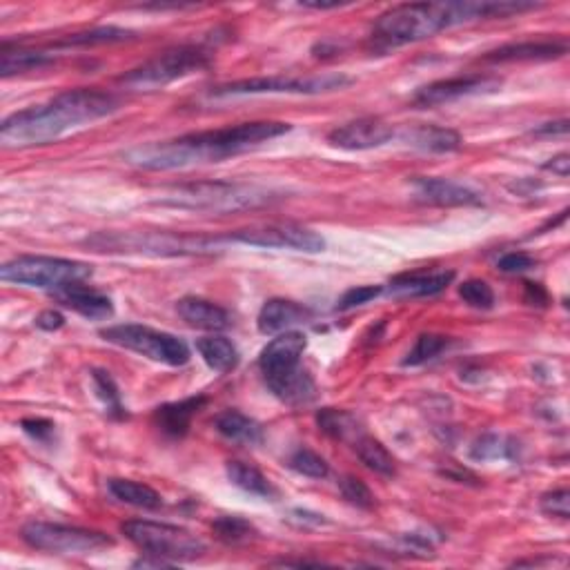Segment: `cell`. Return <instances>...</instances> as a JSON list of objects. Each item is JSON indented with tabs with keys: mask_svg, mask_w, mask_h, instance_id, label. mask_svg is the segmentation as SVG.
<instances>
[{
	"mask_svg": "<svg viewBox=\"0 0 570 570\" xmlns=\"http://www.w3.org/2000/svg\"><path fill=\"white\" fill-rule=\"evenodd\" d=\"M290 123L281 121H254L219 127V130L192 132L170 141H156L147 145H136L123 154L125 163L141 170L167 172L183 170V167L219 163L228 156H237L259 147L272 139L288 134Z\"/></svg>",
	"mask_w": 570,
	"mask_h": 570,
	"instance_id": "obj_1",
	"label": "cell"
},
{
	"mask_svg": "<svg viewBox=\"0 0 570 570\" xmlns=\"http://www.w3.org/2000/svg\"><path fill=\"white\" fill-rule=\"evenodd\" d=\"M533 3H510V0H459V3H406L390 7L379 16L372 29V45L377 49H395L426 41L444 29L468 25L488 18H508L535 9Z\"/></svg>",
	"mask_w": 570,
	"mask_h": 570,
	"instance_id": "obj_2",
	"label": "cell"
},
{
	"mask_svg": "<svg viewBox=\"0 0 570 570\" xmlns=\"http://www.w3.org/2000/svg\"><path fill=\"white\" fill-rule=\"evenodd\" d=\"M121 110V98L103 90H70L58 94L45 105L7 116L0 125V143L12 150L47 145L61 139L67 132L105 119Z\"/></svg>",
	"mask_w": 570,
	"mask_h": 570,
	"instance_id": "obj_3",
	"label": "cell"
},
{
	"mask_svg": "<svg viewBox=\"0 0 570 570\" xmlns=\"http://www.w3.org/2000/svg\"><path fill=\"white\" fill-rule=\"evenodd\" d=\"M277 199L272 190L259 188V185L245 183H223V181H201L176 185L167 192L161 203L181 210L196 212H239L250 208H261Z\"/></svg>",
	"mask_w": 570,
	"mask_h": 570,
	"instance_id": "obj_4",
	"label": "cell"
},
{
	"mask_svg": "<svg viewBox=\"0 0 570 570\" xmlns=\"http://www.w3.org/2000/svg\"><path fill=\"white\" fill-rule=\"evenodd\" d=\"M101 252H141L152 257H181V254H203L228 243V237H188L170 232H112L87 239Z\"/></svg>",
	"mask_w": 570,
	"mask_h": 570,
	"instance_id": "obj_5",
	"label": "cell"
},
{
	"mask_svg": "<svg viewBox=\"0 0 570 570\" xmlns=\"http://www.w3.org/2000/svg\"><path fill=\"white\" fill-rule=\"evenodd\" d=\"M205 67H210V54L203 47L196 45H181L167 52L150 58V61L134 67L132 72H127L119 78V83L125 90L134 92H152L163 90L165 85H170L179 78L190 76L194 72H201Z\"/></svg>",
	"mask_w": 570,
	"mask_h": 570,
	"instance_id": "obj_6",
	"label": "cell"
},
{
	"mask_svg": "<svg viewBox=\"0 0 570 570\" xmlns=\"http://www.w3.org/2000/svg\"><path fill=\"white\" fill-rule=\"evenodd\" d=\"M121 533L134 546H139L147 557H161L172 564L192 562L208 550L203 539L192 535L190 530L172 524L147 522V519H132V522L121 524Z\"/></svg>",
	"mask_w": 570,
	"mask_h": 570,
	"instance_id": "obj_7",
	"label": "cell"
},
{
	"mask_svg": "<svg viewBox=\"0 0 570 570\" xmlns=\"http://www.w3.org/2000/svg\"><path fill=\"white\" fill-rule=\"evenodd\" d=\"M92 274V265L87 263L58 257H32V254L7 261L0 268V279L7 283L54 292L67 288L72 283H83Z\"/></svg>",
	"mask_w": 570,
	"mask_h": 570,
	"instance_id": "obj_8",
	"label": "cell"
},
{
	"mask_svg": "<svg viewBox=\"0 0 570 570\" xmlns=\"http://www.w3.org/2000/svg\"><path fill=\"white\" fill-rule=\"evenodd\" d=\"M101 337L114 346L132 350L152 361L165 363V366L179 368L190 361V348L183 339L161 330L139 326V323H121L101 330Z\"/></svg>",
	"mask_w": 570,
	"mask_h": 570,
	"instance_id": "obj_9",
	"label": "cell"
},
{
	"mask_svg": "<svg viewBox=\"0 0 570 570\" xmlns=\"http://www.w3.org/2000/svg\"><path fill=\"white\" fill-rule=\"evenodd\" d=\"M21 537L29 548L54 555H87L96 553V550L110 548L114 544L112 537H107L101 530L49 522L25 524Z\"/></svg>",
	"mask_w": 570,
	"mask_h": 570,
	"instance_id": "obj_10",
	"label": "cell"
},
{
	"mask_svg": "<svg viewBox=\"0 0 570 570\" xmlns=\"http://www.w3.org/2000/svg\"><path fill=\"white\" fill-rule=\"evenodd\" d=\"M352 81L343 74L323 76H270V78H245L212 90L214 98L225 96H250V94H323L343 90Z\"/></svg>",
	"mask_w": 570,
	"mask_h": 570,
	"instance_id": "obj_11",
	"label": "cell"
},
{
	"mask_svg": "<svg viewBox=\"0 0 570 570\" xmlns=\"http://www.w3.org/2000/svg\"><path fill=\"white\" fill-rule=\"evenodd\" d=\"M228 243L257 245V248H283L317 254L326 250V239L299 223H268L228 234Z\"/></svg>",
	"mask_w": 570,
	"mask_h": 570,
	"instance_id": "obj_12",
	"label": "cell"
},
{
	"mask_svg": "<svg viewBox=\"0 0 570 570\" xmlns=\"http://www.w3.org/2000/svg\"><path fill=\"white\" fill-rule=\"evenodd\" d=\"M501 85H504V81H501L499 76H490V74L444 78V81H435L417 90V94L412 96V105L426 110V107H439L452 101H459V98L495 94Z\"/></svg>",
	"mask_w": 570,
	"mask_h": 570,
	"instance_id": "obj_13",
	"label": "cell"
},
{
	"mask_svg": "<svg viewBox=\"0 0 570 570\" xmlns=\"http://www.w3.org/2000/svg\"><path fill=\"white\" fill-rule=\"evenodd\" d=\"M308 348V339L303 332L288 330L281 332L277 339H272L268 346L263 348L259 357V368L263 372V379L272 388L274 383L297 375L301 370L303 352Z\"/></svg>",
	"mask_w": 570,
	"mask_h": 570,
	"instance_id": "obj_14",
	"label": "cell"
},
{
	"mask_svg": "<svg viewBox=\"0 0 570 570\" xmlns=\"http://www.w3.org/2000/svg\"><path fill=\"white\" fill-rule=\"evenodd\" d=\"M392 136H395V130H392L390 123L375 119V116H366V119H357L334 127L328 134V141L334 147H339V150L361 152L386 145Z\"/></svg>",
	"mask_w": 570,
	"mask_h": 570,
	"instance_id": "obj_15",
	"label": "cell"
},
{
	"mask_svg": "<svg viewBox=\"0 0 570 570\" xmlns=\"http://www.w3.org/2000/svg\"><path fill=\"white\" fill-rule=\"evenodd\" d=\"M415 199L421 203L441 205V208H468L481 205V196L466 185L448 179H415L412 181Z\"/></svg>",
	"mask_w": 570,
	"mask_h": 570,
	"instance_id": "obj_16",
	"label": "cell"
},
{
	"mask_svg": "<svg viewBox=\"0 0 570 570\" xmlns=\"http://www.w3.org/2000/svg\"><path fill=\"white\" fill-rule=\"evenodd\" d=\"M568 52L564 41H524L501 45L484 56L486 63H533L555 61Z\"/></svg>",
	"mask_w": 570,
	"mask_h": 570,
	"instance_id": "obj_17",
	"label": "cell"
},
{
	"mask_svg": "<svg viewBox=\"0 0 570 570\" xmlns=\"http://www.w3.org/2000/svg\"><path fill=\"white\" fill-rule=\"evenodd\" d=\"M455 281L452 270H437V272H412L399 274L390 281L388 292L401 299H417V297H435L444 292L448 285Z\"/></svg>",
	"mask_w": 570,
	"mask_h": 570,
	"instance_id": "obj_18",
	"label": "cell"
},
{
	"mask_svg": "<svg viewBox=\"0 0 570 570\" xmlns=\"http://www.w3.org/2000/svg\"><path fill=\"white\" fill-rule=\"evenodd\" d=\"M312 317V310L290 299H270L263 303L257 326L261 334L288 332L299 323H306Z\"/></svg>",
	"mask_w": 570,
	"mask_h": 570,
	"instance_id": "obj_19",
	"label": "cell"
},
{
	"mask_svg": "<svg viewBox=\"0 0 570 570\" xmlns=\"http://www.w3.org/2000/svg\"><path fill=\"white\" fill-rule=\"evenodd\" d=\"M54 299L61 303V306L83 314L87 319H107L114 314L112 299L101 292L90 290L83 283H72L67 285V288L56 290Z\"/></svg>",
	"mask_w": 570,
	"mask_h": 570,
	"instance_id": "obj_20",
	"label": "cell"
},
{
	"mask_svg": "<svg viewBox=\"0 0 570 570\" xmlns=\"http://www.w3.org/2000/svg\"><path fill=\"white\" fill-rule=\"evenodd\" d=\"M205 404H208V399L205 397H190V399H183V401H174V404H165L161 408H156L154 421L167 437L181 439V437L188 435V430L192 426V419L199 415Z\"/></svg>",
	"mask_w": 570,
	"mask_h": 570,
	"instance_id": "obj_21",
	"label": "cell"
},
{
	"mask_svg": "<svg viewBox=\"0 0 570 570\" xmlns=\"http://www.w3.org/2000/svg\"><path fill=\"white\" fill-rule=\"evenodd\" d=\"M176 312L179 317L190 323L192 328H201V330H212L219 332L230 328V314L228 310H223L221 306H216L212 301H205L199 297H185L179 303H176Z\"/></svg>",
	"mask_w": 570,
	"mask_h": 570,
	"instance_id": "obj_22",
	"label": "cell"
},
{
	"mask_svg": "<svg viewBox=\"0 0 570 570\" xmlns=\"http://www.w3.org/2000/svg\"><path fill=\"white\" fill-rule=\"evenodd\" d=\"M216 430L221 432L225 439L234 441V444L245 446H259L263 441V428L257 419L243 415L239 410H225L214 421Z\"/></svg>",
	"mask_w": 570,
	"mask_h": 570,
	"instance_id": "obj_23",
	"label": "cell"
},
{
	"mask_svg": "<svg viewBox=\"0 0 570 570\" xmlns=\"http://www.w3.org/2000/svg\"><path fill=\"white\" fill-rule=\"evenodd\" d=\"M408 145L417 147L421 152H432V154H448L457 152L461 147V134L450 130V127H439V125H421L410 130L406 134Z\"/></svg>",
	"mask_w": 570,
	"mask_h": 570,
	"instance_id": "obj_24",
	"label": "cell"
},
{
	"mask_svg": "<svg viewBox=\"0 0 570 570\" xmlns=\"http://www.w3.org/2000/svg\"><path fill=\"white\" fill-rule=\"evenodd\" d=\"M352 448H355L361 464L370 468L372 473H377L381 477L397 475V461L379 439L366 435V432H361V435L352 441Z\"/></svg>",
	"mask_w": 570,
	"mask_h": 570,
	"instance_id": "obj_25",
	"label": "cell"
},
{
	"mask_svg": "<svg viewBox=\"0 0 570 570\" xmlns=\"http://www.w3.org/2000/svg\"><path fill=\"white\" fill-rule=\"evenodd\" d=\"M196 352L201 359L208 363V368L214 372H232L239 366V350L234 348V343L225 337H203L196 339Z\"/></svg>",
	"mask_w": 570,
	"mask_h": 570,
	"instance_id": "obj_26",
	"label": "cell"
},
{
	"mask_svg": "<svg viewBox=\"0 0 570 570\" xmlns=\"http://www.w3.org/2000/svg\"><path fill=\"white\" fill-rule=\"evenodd\" d=\"M107 490L114 499H119L121 504L134 506V508H145V510H156L163 499L156 493L152 486L141 484V481L134 479H110L107 481Z\"/></svg>",
	"mask_w": 570,
	"mask_h": 570,
	"instance_id": "obj_27",
	"label": "cell"
},
{
	"mask_svg": "<svg viewBox=\"0 0 570 570\" xmlns=\"http://www.w3.org/2000/svg\"><path fill=\"white\" fill-rule=\"evenodd\" d=\"M225 473L234 486L241 488L243 493L261 497V499H272L277 495V490L270 484V479L265 477L257 466L245 464V461H228L225 466Z\"/></svg>",
	"mask_w": 570,
	"mask_h": 570,
	"instance_id": "obj_28",
	"label": "cell"
},
{
	"mask_svg": "<svg viewBox=\"0 0 570 570\" xmlns=\"http://www.w3.org/2000/svg\"><path fill=\"white\" fill-rule=\"evenodd\" d=\"M54 56H49L45 52H36V49H9L3 45V54H0V74L5 78L14 74H25L32 70H43V67L52 65Z\"/></svg>",
	"mask_w": 570,
	"mask_h": 570,
	"instance_id": "obj_29",
	"label": "cell"
},
{
	"mask_svg": "<svg viewBox=\"0 0 570 570\" xmlns=\"http://www.w3.org/2000/svg\"><path fill=\"white\" fill-rule=\"evenodd\" d=\"M317 426L330 435L332 439L339 441H355L363 428L359 424V419L348 410H337V408H323L317 415Z\"/></svg>",
	"mask_w": 570,
	"mask_h": 570,
	"instance_id": "obj_30",
	"label": "cell"
},
{
	"mask_svg": "<svg viewBox=\"0 0 570 570\" xmlns=\"http://www.w3.org/2000/svg\"><path fill=\"white\" fill-rule=\"evenodd\" d=\"M134 32L121 27H94L87 32H76L61 38L56 47H94V45H112V43H125L132 41Z\"/></svg>",
	"mask_w": 570,
	"mask_h": 570,
	"instance_id": "obj_31",
	"label": "cell"
},
{
	"mask_svg": "<svg viewBox=\"0 0 570 570\" xmlns=\"http://www.w3.org/2000/svg\"><path fill=\"white\" fill-rule=\"evenodd\" d=\"M216 539H221L228 546H243L257 539V528H254L248 519L243 517H221L212 524Z\"/></svg>",
	"mask_w": 570,
	"mask_h": 570,
	"instance_id": "obj_32",
	"label": "cell"
},
{
	"mask_svg": "<svg viewBox=\"0 0 570 570\" xmlns=\"http://www.w3.org/2000/svg\"><path fill=\"white\" fill-rule=\"evenodd\" d=\"M513 452H515L513 439L490 432V435H484L475 441L473 450H470V457L477 461H493V459H510L513 457Z\"/></svg>",
	"mask_w": 570,
	"mask_h": 570,
	"instance_id": "obj_33",
	"label": "cell"
},
{
	"mask_svg": "<svg viewBox=\"0 0 570 570\" xmlns=\"http://www.w3.org/2000/svg\"><path fill=\"white\" fill-rule=\"evenodd\" d=\"M448 346L450 339L444 337V334H421L404 359V366H421V363L439 357Z\"/></svg>",
	"mask_w": 570,
	"mask_h": 570,
	"instance_id": "obj_34",
	"label": "cell"
},
{
	"mask_svg": "<svg viewBox=\"0 0 570 570\" xmlns=\"http://www.w3.org/2000/svg\"><path fill=\"white\" fill-rule=\"evenodd\" d=\"M290 468L297 470L299 475L310 477V479H326L330 475L328 461L323 459L317 452L310 448H297L290 455Z\"/></svg>",
	"mask_w": 570,
	"mask_h": 570,
	"instance_id": "obj_35",
	"label": "cell"
},
{
	"mask_svg": "<svg viewBox=\"0 0 570 570\" xmlns=\"http://www.w3.org/2000/svg\"><path fill=\"white\" fill-rule=\"evenodd\" d=\"M92 381H94V388L98 392V397L103 399L107 412H110V415H114V417L123 419L125 417V408L121 404V392H119V388H116V383L110 377V372L94 370L92 372Z\"/></svg>",
	"mask_w": 570,
	"mask_h": 570,
	"instance_id": "obj_36",
	"label": "cell"
},
{
	"mask_svg": "<svg viewBox=\"0 0 570 570\" xmlns=\"http://www.w3.org/2000/svg\"><path fill=\"white\" fill-rule=\"evenodd\" d=\"M459 297L468 303L470 308L477 310H490L495 306V292L486 281L481 279H468L459 285Z\"/></svg>",
	"mask_w": 570,
	"mask_h": 570,
	"instance_id": "obj_37",
	"label": "cell"
},
{
	"mask_svg": "<svg viewBox=\"0 0 570 570\" xmlns=\"http://www.w3.org/2000/svg\"><path fill=\"white\" fill-rule=\"evenodd\" d=\"M339 490L341 495L346 497L350 504H355L357 508H372L375 506V495L372 490L366 486V481H361L357 477H343L339 481Z\"/></svg>",
	"mask_w": 570,
	"mask_h": 570,
	"instance_id": "obj_38",
	"label": "cell"
},
{
	"mask_svg": "<svg viewBox=\"0 0 570 570\" xmlns=\"http://www.w3.org/2000/svg\"><path fill=\"white\" fill-rule=\"evenodd\" d=\"M379 294H383V285H357V288L343 292V297L337 303V310H352L366 306V303H370L372 299H377Z\"/></svg>",
	"mask_w": 570,
	"mask_h": 570,
	"instance_id": "obj_39",
	"label": "cell"
},
{
	"mask_svg": "<svg viewBox=\"0 0 570 570\" xmlns=\"http://www.w3.org/2000/svg\"><path fill=\"white\" fill-rule=\"evenodd\" d=\"M539 506H542V513H546L550 517L568 519L570 517V493L566 488L553 490V493H546L542 497Z\"/></svg>",
	"mask_w": 570,
	"mask_h": 570,
	"instance_id": "obj_40",
	"label": "cell"
},
{
	"mask_svg": "<svg viewBox=\"0 0 570 570\" xmlns=\"http://www.w3.org/2000/svg\"><path fill=\"white\" fill-rule=\"evenodd\" d=\"M535 265L537 261L526 252H508L497 261L499 272H504V274H522V272L533 270Z\"/></svg>",
	"mask_w": 570,
	"mask_h": 570,
	"instance_id": "obj_41",
	"label": "cell"
},
{
	"mask_svg": "<svg viewBox=\"0 0 570 570\" xmlns=\"http://www.w3.org/2000/svg\"><path fill=\"white\" fill-rule=\"evenodd\" d=\"M23 430L29 437H34L36 441H49V437L54 435V424L47 419H23Z\"/></svg>",
	"mask_w": 570,
	"mask_h": 570,
	"instance_id": "obj_42",
	"label": "cell"
},
{
	"mask_svg": "<svg viewBox=\"0 0 570 570\" xmlns=\"http://www.w3.org/2000/svg\"><path fill=\"white\" fill-rule=\"evenodd\" d=\"M36 326L41 328V330H47V332L61 330L65 326V317H63L61 312H56V310H45V312H41L36 317Z\"/></svg>",
	"mask_w": 570,
	"mask_h": 570,
	"instance_id": "obj_43",
	"label": "cell"
},
{
	"mask_svg": "<svg viewBox=\"0 0 570 570\" xmlns=\"http://www.w3.org/2000/svg\"><path fill=\"white\" fill-rule=\"evenodd\" d=\"M544 170L553 172L557 176H562V179H566V176L570 174V156L568 154L555 156V159H550L548 163H544Z\"/></svg>",
	"mask_w": 570,
	"mask_h": 570,
	"instance_id": "obj_44",
	"label": "cell"
},
{
	"mask_svg": "<svg viewBox=\"0 0 570 570\" xmlns=\"http://www.w3.org/2000/svg\"><path fill=\"white\" fill-rule=\"evenodd\" d=\"M526 285V301L530 306H546L548 294L542 290V285L537 283H524Z\"/></svg>",
	"mask_w": 570,
	"mask_h": 570,
	"instance_id": "obj_45",
	"label": "cell"
},
{
	"mask_svg": "<svg viewBox=\"0 0 570 570\" xmlns=\"http://www.w3.org/2000/svg\"><path fill=\"white\" fill-rule=\"evenodd\" d=\"M535 136H564L568 134V121H555V123H546L542 127L533 130Z\"/></svg>",
	"mask_w": 570,
	"mask_h": 570,
	"instance_id": "obj_46",
	"label": "cell"
}]
</instances>
